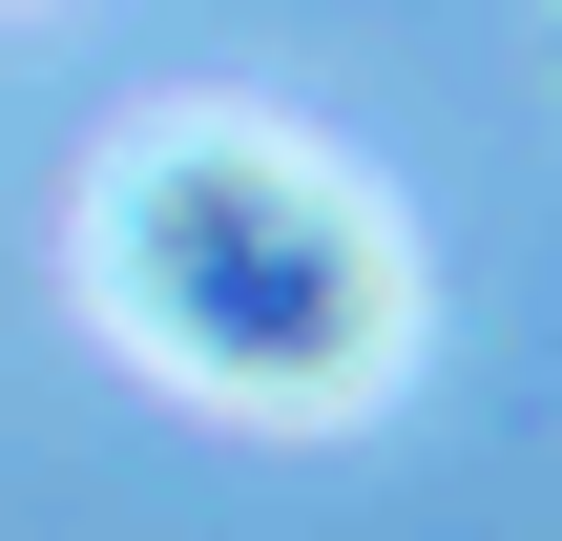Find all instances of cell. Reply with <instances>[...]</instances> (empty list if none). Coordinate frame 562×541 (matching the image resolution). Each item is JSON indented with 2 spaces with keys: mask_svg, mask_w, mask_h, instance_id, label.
Segmentation results:
<instances>
[{
  "mask_svg": "<svg viewBox=\"0 0 562 541\" xmlns=\"http://www.w3.org/2000/svg\"><path fill=\"white\" fill-rule=\"evenodd\" d=\"M125 313L229 396L334 417L375 375V334H396V271H375V208L313 188L292 146H167L125 188Z\"/></svg>",
  "mask_w": 562,
  "mask_h": 541,
  "instance_id": "6da1fadb",
  "label": "cell"
}]
</instances>
